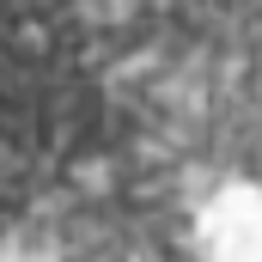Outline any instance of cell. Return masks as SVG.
<instances>
[{"mask_svg":"<svg viewBox=\"0 0 262 262\" xmlns=\"http://www.w3.org/2000/svg\"><path fill=\"white\" fill-rule=\"evenodd\" d=\"M201 244L213 262H262V195L256 189L220 195V207L201 220Z\"/></svg>","mask_w":262,"mask_h":262,"instance_id":"obj_1","label":"cell"}]
</instances>
